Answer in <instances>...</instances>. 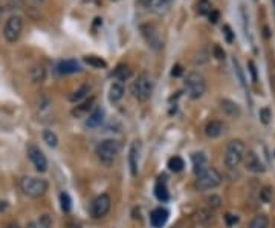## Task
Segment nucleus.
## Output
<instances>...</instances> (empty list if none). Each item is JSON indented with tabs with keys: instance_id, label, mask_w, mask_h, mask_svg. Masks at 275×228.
Segmentation results:
<instances>
[{
	"instance_id": "obj_33",
	"label": "nucleus",
	"mask_w": 275,
	"mask_h": 228,
	"mask_svg": "<svg viewBox=\"0 0 275 228\" xmlns=\"http://www.w3.org/2000/svg\"><path fill=\"white\" fill-rule=\"evenodd\" d=\"M206 204H208V209L211 210H217L220 209V205H222V199H220V196L217 194H211L206 198Z\"/></svg>"
},
{
	"instance_id": "obj_29",
	"label": "nucleus",
	"mask_w": 275,
	"mask_h": 228,
	"mask_svg": "<svg viewBox=\"0 0 275 228\" xmlns=\"http://www.w3.org/2000/svg\"><path fill=\"white\" fill-rule=\"evenodd\" d=\"M185 167V161L181 158V157H173L168 159V169H170L172 172L174 173H179V172H182Z\"/></svg>"
},
{
	"instance_id": "obj_6",
	"label": "nucleus",
	"mask_w": 275,
	"mask_h": 228,
	"mask_svg": "<svg viewBox=\"0 0 275 228\" xmlns=\"http://www.w3.org/2000/svg\"><path fill=\"white\" fill-rule=\"evenodd\" d=\"M20 190L23 194L29 196V198H41L48 192V181L41 178H34V176H25L20 179Z\"/></svg>"
},
{
	"instance_id": "obj_42",
	"label": "nucleus",
	"mask_w": 275,
	"mask_h": 228,
	"mask_svg": "<svg viewBox=\"0 0 275 228\" xmlns=\"http://www.w3.org/2000/svg\"><path fill=\"white\" fill-rule=\"evenodd\" d=\"M182 72H184L182 66H181V65H176V66H173L172 75H173V77H181V75H182Z\"/></svg>"
},
{
	"instance_id": "obj_38",
	"label": "nucleus",
	"mask_w": 275,
	"mask_h": 228,
	"mask_svg": "<svg viewBox=\"0 0 275 228\" xmlns=\"http://www.w3.org/2000/svg\"><path fill=\"white\" fill-rule=\"evenodd\" d=\"M223 219H225L226 227H234V225L239 222V216L232 214V213H226V214L223 216Z\"/></svg>"
},
{
	"instance_id": "obj_35",
	"label": "nucleus",
	"mask_w": 275,
	"mask_h": 228,
	"mask_svg": "<svg viewBox=\"0 0 275 228\" xmlns=\"http://www.w3.org/2000/svg\"><path fill=\"white\" fill-rule=\"evenodd\" d=\"M260 199L264 202V204H268L272 201V189L271 187H263L261 192H260Z\"/></svg>"
},
{
	"instance_id": "obj_12",
	"label": "nucleus",
	"mask_w": 275,
	"mask_h": 228,
	"mask_svg": "<svg viewBox=\"0 0 275 228\" xmlns=\"http://www.w3.org/2000/svg\"><path fill=\"white\" fill-rule=\"evenodd\" d=\"M93 107H95V97H89V98H86L84 101L78 103V105L73 107L72 117L73 118H84V117H87L89 113L93 110Z\"/></svg>"
},
{
	"instance_id": "obj_21",
	"label": "nucleus",
	"mask_w": 275,
	"mask_h": 228,
	"mask_svg": "<svg viewBox=\"0 0 275 228\" xmlns=\"http://www.w3.org/2000/svg\"><path fill=\"white\" fill-rule=\"evenodd\" d=\"M196 219L200 225H211L214 222V210L211 209H200L197 213H196Z\"/></svg>"
},
{
	"instance_id": "obj_5",
	"label": "nucleus",
	"mask_w": 275,
	"mask_h": 228,
	"mask_svg": "<svg viewBox=\"0 0 275 228\" xmlns=\"http://www.w3.org/2000/svg\"><path fill=\"white\" fill-rule=\"evenodd\" d=\"M184 88H185L189 98L199 100V98H202L206 92V81L202 74L193 70V72H188L187 74L185 81H184Z\"/></svg>"
},
{
	"instance_id": "obj_9",
	"label": "nucleus",
	"mask_w": 275,
	"mask_h": 228,
	"mask_svg": "<svg viewBox=\"0 0 275 228\" xmlns=\"http://www.w3.org/2000/svg\"><path fill=\"white\" fill-rule=\"evenodd\" d=\"M141 34L144 37V40L147 41V45L149 48H152L153 51H161L162 48V40H161V35H159V31L157 28L153 25V23H144L141 25Z\"/></svg>"
},
{
	"instance_id": "obj_14",
	"label": "nucleus",
	"mask_w": 275,
	"mask_h": 228,
	"mask_svg": "<svg viewBox=\"0 0 275 228\" xmlns=\"http://www.w3.org/2000/svg\"><path fill=\"white\" fill-rule=\"evenodd\" d=\"M223 130H225V124L219 120H211V121L206 123V126H205V135L211 140L219 138L220 135L223 133Z\"/></svg>"
},
{
	"instance_id": "obj_39",
	"label": "nucleus",
	"mask_w": 275,
	"mask_h": 228,
	"mask_svg": "<svg viewBox=\"0 0 275 228\" xmlns=\"http://www.w3.org/2000/svg\"><path fill=\"white\" fill-rule=\"evenodd\" d=\"M172 2H173V0H159L157 5H156V8H159V9H157V13H165L168 9V6L172 5Z\"/></svg>"
},
{
	"instance_id": "obj_7",
	"label": "nucleus",
	"mask_w": 275,
	"mask_h": 228,
	"mask_svg": "<svg viewBox=\"0 0 275 228\" xmlns=\"http://www.w3.org/2000/svg\"><path fill=\"white\" fill-rule=\"evenodd\" d=\"M22 31H23V18L20 16H11L5 23L3 37L9 43H16L20 34H22Z\"/></svg>"
},
{
	"instance_id": "obj_19",
	"label": "nucleus",
	"mask_w": 275,
	"mask_h": 228,
	"mask_svg": "<svg viewBox=\"0 0 275 228\" xmlns=\"http://www.w3.org/2000/svg\"><path fill=\"white\" fill-rule=\"evenodd\" d=\"M191 161H193V169H194L196 175H199L200 172H204L208 167V158H206V155L204 152L193 153Z\"/></svg>"
},
{
	"instance_id": "obj_2",
	"label": "nucleus",
	"mask_w": 275,
	"mask_h": 228,
	"mask_svg": "<svg viewBox=\"0 0 275 228\" xmlns=\"http://www.w3.org/2000/svg\"><path fill=\"white\" fill-rule=\"evenodd\" d=\"M246 153V146L241 140H231L226 144L225 149V157H223V162L228 169H236L243 162V158H245Z\"/></svg>"
},
{
	"instance_id": "obj_27",
	"label": "nucleus",
	"mask_w": 275,
	"mask_h": 228,
	"mask_svg": "<svg viewBox=\"0 0 275 228\" xmlns=\"http://www.w3.org/2000/svg\"><path fill=\"white\" fill-rule=\"evenodd\" d=\"M84 63L95 68V69H105L107 68V63H105L101 57H97V55H86L84 57Z\"/></svg>"
},
{
	"instance_id": "obj_44",
	"label": "nucleus",
	"mask_w": 275,
	"mask_h": 228,
	"mask_svg": "<svg viewBox=\"0 0 275 228\" xmlns=\"http://www.w3.org/2000/svg\"><path fill=\"white\" fill-rule=\"evenodd\" d=\"M139 3H141L144 8H152V6L156 3V0H139Z\"/></svg>"
},
{
	"instance_id": "obj_17",
	"label": "nucleus",
	"mask_w": 275,
	"mask_h": 228,
	"mask_svg": "<svg viewBox=\"0 0 275 228\" xmlns=\"http://www.w3.org/2000/svg\"><path fill=\"white\" fill-rule=\"evenodd\" d=\"M104 121V110L101 107H93V110L87 115V120H86V127L89 129H95L101 126Z\"/></svg>"
},
{
	"instance_id": "obj_22",
	"label": "nucleus",
	"mask_w": 275,
	"mask_h": 228,
	"mask_svg": "<svg viewBox=\"0 0 275 228\" xmlns=\"http://www.w3.org/2000/svg\"><path fill=\"white\" fill-rule=\"evenodd\" d=\"M122 97H124V86H122V83H120V81L112 83V86L109 89V101L110 103H118Z\"/></svg>"
},
{
	"instance_id": "obj_11",
	"label": "nucleus",
	"mask_w": 275,
	"mask_h": 228,
	"mask_svg": "<svg viewBox=\"0 0 275 228\" xmlns=\"http://www.w3.org/2000/svg\"><path fill=\"white\" fill-rule=\"evenodd\" d=\"M243 164H245L246 170L252 172V173H263L264 170H266V167H264V164L261 162L260 157L254 150H246L245 158H243Z\"/></svg>"
},
{
	"instance_id": "obj_28",
	"label": "nucleus",
	"mask_w": 275,
	"mask_h": 228,
	"mask_svg": "<svg viewBox=\"0 0 275 228\" xmlns=\"http://www.w3.org/2000/svg\"><path fill=\"white\" fill-rule=\"evenodd\" d=\"M26 228H52V221L48 214H43V216H40V219L29 222L26 225Z\"/></svg>"
},
{
	"instance_id": "obj_18",
	"label": "nucleus",
	"mask_w": 275,
	"mask_h": 228,
	"mask_svg": "<svg viewBox=\"0 0 275 228\" xmlns=\"http://www.w3.org/2000/svg\"><path fill=\"white\" fill-rule=\"evenodd\" d=\"M58 72L60 74H65V75H69V74H77V72L81 70V66L77 60H63L58 63Z\"/></svg>"
},
{
	"instance_id": "obj_48",
	"label": "nucleus",
	"mask_w": 275,
	"mask_h": 228,
	"mask_svg": "<svg viewBox=\"0 0 275 228\" xmlns=\"http://www.w3.org/2000/svg\"><path fill=\"white\" fill-rule=\"evenodd\" d=\"M70 228H81V227H78V225H70Z\"/></svg>"
},
{
	"instance_id": "obj_32",
	"label": "nucleus",
	"mask_w": 275,
	"mask_h": 228,
	"mask_svg": "<svg viewBox=\"0 0 275 228\" xmlns=\"http://www.w3.org/2000/svg\"><path fill=\"white\" fill-rule=\"evenodd\" d=\"M60 204H61V210L65 211V213H69L72 210V201H70V196L66 193V192H63L60 194Z\"/></svg>"
},
{
	"instance_id": "obj_13",
	"label": "nucleus",
	"mask_w": 275,
	"mask_h": 228,
	"mask_svg": "<svg viewBox=\"0 0 275 228\" xmlns=\"http://www.w3.org/2000/svg\"><path fill=\"white\" fill-rule=\"evenodd\" d=\"M139 141L132 142L130 150H129V165H130V173L135 178L138 176V172H139Z\"/></svg>"
},
{
	"instance_id": "obj_37",
	"label": "nucleus",
	"mask_w": 275,
	"mask_h": 228,
	"mask_svg": "<svg viewBox=\"0 0 275 228\" xmlns=\"http://www.w3.org/2000/svg\"><path fill=\"white\" fill-rule=\"evenodd\" d=\"M222 33H223L228 43H232V41H234V33H232V29H231L229 25H223V28H222Z\"/></svg>"
},
{
	"instance_id": "obj_24",
	"label": "nucleus",
	"mask_w": 275,
	"mask_h": 228,
	"mask_svg": "<svg viewBox=\"0 0 275 228\" xmlns=\"http://www.w3.org/2000/svg\"><path fill=\"white\" fill-rule=\"evenodd\" d=\"M89 90H90V88L87 86V85H83V86H80L78 89H75L72 92V94L69 95V101L70 103H81L83 100H86V97H87V94H89Z\"/></svg>"
},
{
	"instance_id": "obj_40",
	"label": "nucleus",
	"mask_w": 275,
	"mask_h": 228,
	"mask_svg": "<svg viewBox=\"0 0 275 228\" xmlns=\"http://www.w3.org/2000/svg\"><path fill=\"white\" fill-rule=\"evenodd\" d=\"M213 55H214L217 60H225V51L222 49L219 45H216V46L213 48Z\"/></svg>"
},
{
	"instance_id": "obj_47",
	"label": "nucleus",
	"mask_w": 275,
	"mask_h": 228,
	"mask_svg": "<svg viewBox=\"0 0 275 228\" xmlns=\"http://www.w3.org/2000/svg\"><path fill=\"white\" fill-rule=\"evenodd\" d=\"M31 2H33V3H35V5H40L41 2H43V0H31Z\"/></svg>"
},
{
	"instance_id": "obj_41",
	"label": "nucleus",
	"mask_w": 275,
	"mask_h": 228,
	"mask_svg": "<svg viewBox=\"0 0 275 228\" xmlns=\"http://www.w3.org/2000/svg\"><path fill=\"white\" fill-rule=\"evenodd\" d=\"M219 17H220V13L216 11V9H213V11H211V13L208 14V18H209V22H211V23H217Z\"/></svg>"
},
{
	"instance_id": "obj_3",
	"label": "nucleus",
	"mask_w": 275,
	"mask_h": 228,
	"mask_svg": "<svg viewBox=\"0 0 275 228\" xmlns=\"http://www.w3.org/2000/svg\"><path fill=\"white\" fill-rule=\"evenodd\" d=\"M222 184V175L217 169L214 167H206L204 172H200L199 175H196V182L194 187L199 192H209L217 189Z\"/></svg>"
},
{
	"instance_id": "obj_45",
	"label": "nucleus",
	"mask_w": 275,
	"mask_h": 228,
	"mask_svg": "<svg viewBox=\"0 0 275 228\" xmlns=\"http://www.w3.org/2000/svg\"><path fill=\"white\" fill-rule=\"evenodd\" d=\"M3 228H20V227H18V224H14V222H13V224H8V225H5Z\"/></svg>"
},
{
	"instance_id": "obj_34",
	"label": "nucleus",
	"mask_w": 275,
	"mask_h": 228,
	"mask_svg": "<svg viewBox=\"0 0 275 228\" xmlns=\"http://www.w3.org/2000/svg\"><path fill=\"white\" fill-rule=\"evenodd\" d=\"M271 118H272V112L269 107H261L260 109V121L263 124H269L271 123Z\"/></svg>"
},
{
	"instance_id": "obj_36",
	"label": "nucleus",
	"mask_w": 275,
	"mask_h": 228,
	"mask_svg": "<svg viewBox=\"0 0 275 228\" xmlns=\"http://www.w3.org/2000/svg\"><path fill=\"white\" fill-rule=\"evenodd\" d=\"M232 65H234V70H236V75L239 77L240 83H241V86H245L246 83H245V75H243V70L240 68V63L236 60V58H232Z\"/></svg>"
},
{
	"instance_id": "obj_1",
	"label": "nucleus",
	"mask_w": 275,
	"mask_h": 228,
	"mask_svg": "<svg viewBox=\"0 0 275 228\" xmlns=\"http://www.w3.org/2000/svg\"><path fill=\"white\" fill-rule=\"evenodd\" d=\"M153 78L152 75L149 74V72H141L139 75H138V78L133 81V85L130 88L132 90V95L141 103H145L149 101L152 94H153Z\"/></svg>"
},
{
	"instance_id": "obj_8",
	"label": "nucleus",
	"mask_w": 275,
	"mask_h": 228,
	"mask_svg": "<svg viewBox=\"0 0 275 228\" xmlns=\"http://www.w3.org/2000/svg\"><path fill=\"white\" fill-rule=\"evenodd\" d=\"M110 207H112V199L109 194H100L97 196L92 204H90V216L93 217V219H101V217H104L105 214H107L110 211Z\"/></svg>"
},
{
	"instance_id": "obj_4",
	"label": "nucleus",
	"mask_w": 275,
	"mask_h": 228,
	"mask_svg": "<svg viewBox=\"0 0 275 228\" xmlns=\"http://www.w3.org/2000/svg\"><path fill=\"white\" fill-rule=\"evenodd\" d=\"M120 152H121V142L113 138L103 140L97 146V157L105 165H112L115 159L118 158Z\"/></svg>"
},
{
	"instance_id": "obj_15",
	"label": "nucleus",
	"mask_w": 275,
	"mask_h": 228,
	"mask_svg": "<svg viewBox=\"0 0 275 228\" xmlns=\"http://www.w3.org/2000/svg\"><path fill=\"white\" fill-rule=\"evenodd\" d=\"M220 109L223 110L225 115L231 117V118H239L240 117V106L237 105L236 101H232V100H228V98H223V100H220Z\"/></svg>"
},
{
	"instance_id": "obj_10",
	"label": "nucleus",
	"mask_w": 275,
	"mask_h": 228,
	"mask_svg": "<svg viewBox=\"0 0 275 228\" xmlns=\"http://www.w3.org/2000/svg\"><path fill=\"white\" fill-rule=\"evenodd\" d=\"M26 153H28V158L31 159V162L34 164V167H35L37 172L43 173V172L48 170V159L43 155V152H41L37 146H29Z\"/></svg>"
},
{
	"instance_id": "obj_46",
	"label": "nucleus",
	"mask_w": 275,
	"mask_h": 228,
	"mask_svg": "<svg viewBox=\"0 0 275 228\" xmlns=\"http://www.w3.org/2000/svg\"><path fill=\"white\" fill-rule=\"evenodd\" d=\"M264 37H266V38L271 37V33H269V28L268 26H264Z\"/></svg>"
},
{
	"instance_id": "obj_20",
	"label": "nucleus",
	"mask_w": 275,
	"mask_h": 228,
	"mask_svg": "<svg viewBox=\"0 0 275 228\" xmlns=\"http://www.w3.org/2000/svg\"><path fill=\"white\" fill-rule=\"evenodd\" d=\"M29 78L34 85H41L46 80V69L41 65H35L29 69Z\"/></svg>"
},
{
	"instance_id": "obj_31",
	"label": "nucleus",
	"mask_w": 275,
	"mask_h": 228,
	"mask_svg": "<svg viewBox=\"0 0 275 228\" xmlns=\"http://www.w3.org/2000/svg\"><path fill=\"white\" fill-rule=\"evenodd\" d=\"M43 141L48 144L49 147H57L58 144V137L52 130H45L43 132Z\"/></svg>"
},
{
	"instance_id": "obj_26",
	"label": "nucleus",
	"mask_w": 275,
	"mask_h": 228,
	"mask_svg": "<svg viewBox=\"0 0 275 228\" xmlns=\"http://www.w3.org/2000/svg\"><path fill=\"white\" fill-rule=\"evenodd\" d=\"M268 227H269V219L266 214L254 216L251 222L248 224V228H268Z\"/></svg>"
},
{
	"instance_id": "obj_23",
	"label": "nucleus",
	"mask_w": 275,
	"mask_h": 228,
	"mask_svg": "<svg viewBox=\"0 0 275 228\" xmlns=\"http://www.w3.org/2000/svg\"><path fill=\"white\" fill-rule=\"evenodd\" d=\"M155 194L156 198L159 199L161 202H167L168 198H170V193H168V189H167V184L162 178H159V181L156 182L155 185Z\"/></svg>"
},
{
	"instance_id": "obj_43",
	"label": "nucleus",
	"mask_w": 275,
	"mask_h": 228,
	"mask_svg": "<svg viewBox=\"0 0 275 228\" xmlns=\"http://www.w3.org/2000/svg\"><path fill=\"white\" fill-rule=\"evenodd\" d=\"M249 70L252 74V80L257 81V69H256V65H254V61H249Z\"/></svg>"
},
{
	"instance_id": "obj_16",
	"label": "nucleus",
	"mask_w": 275,
	"mask_h": 228,
	"mask_svg": "<svg viewBox=\"0 0 275 228\" xmlns=\"http://www.w3.org/2000/svg\"><path fill=\"white\" fill-rule=\"evenodd\" d=\"M168 221V211L162 207H157L150 213V222L155 228H162Z\"/></svg>"
},
{
	"instance_id": "obj_49",
	"label": "nucleus",
	"mask_w": 275,
	"mask_h": 228,
	"mask_svg": "<svg viewBox=\"0 0 275 228\" xmlns=\"http://www.w3.org/2000/svg\"><path fill=\"white\" fill-rule=\"evenodd\" d=\"M272 3H274V8H275V0H272Z\"/></svg>"
},
{
	"instance_id": "obj_30",
	"label": "nucleus",
	"mask_w": 275,
	"mask_h": 228,
	"mask_svg": "<svg viewBox=\"0 0 275 228\" xmlns=\"http://www.w3.org/2000/svg\"><path fill=\"white\" fill-rule=\"evenodd\" d=\"M196 11L199 16H208L211 11H213V6H211L209 0H199L196 3Z\"/></svg>"
},
{
	"instance_id": "obj_25",
	"label": "nucleus",
	"mask_w": 275,
	"mask_h": 228,
	"mask_svg": "<svg viewBox=\"0 0 275 228\" xmlns=\"http://www.w3.org/2000/svg\"><path fill=\"white\" fill-rule=\"evenodd\" d=\"M113 77L118 80L120 83L122 81H127L130 77H132V69L127 66V65H118L113 70Z\"/></svg>"
}]
</instances>
